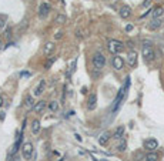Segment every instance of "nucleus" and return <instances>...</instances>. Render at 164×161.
Instances as JSON below:
<instances>
[{
    "instance_id": "15",
    "label": "nucleus",
    "mask_w": 164,
    "mask_h": 161,
    "mask_svg": "<svg viewBox=\"0 0 164 161\" xmlns=\"http://www.w3.org/2000/svg\"><path fill=\"white\" fill-rule=\"evenodd\" d=\"M40 129H41V126H40V120H37V118L32 120V133H33V134H34V135L39 134Z\"/></svg>"
},
{
    "instance_id": "27",
    "label": "nucleus",
    "mask_w": 164,
    "mask_h": 161,
    "mask_svg": "<svg viewBox=\"0 0 164 161\" xmlns=\"http://www.w3.org/2000/svg\"><path fill=\"white\" fill-rule=\"evenodd\" d=\"M54 60H56V57H52L49 61H47V63H46V69H50V67H52V64L54 63Z\"/></svg>"
},
{
    "instance_id": "26",
    "label": "nucleus",
    "mask_w": 164,
    "mask_h": 161,
    "mask_svg": "<svg viewBox=\"0 0 164 161\" xmlns=\"http://www.w3.org/2000/svg\"><path fill=\"white\" fill-rule=\"evenodd\" d=\"M126 148H127V144H126V141H123V143H120V144H118L117 150H118V151H126Z\"/></svg>"
},
{
    "instance_id": "6",
    "label": "nucleus",
    "mask_w": 164,
    "mask_h": 161,
    "mask_svg": "<svg viewBox=\"0 0 164 161\" xmlns=\"http://www.w3.org/2000/svg\"><path fill=\"white\" fill-rule=\"evenodd\" d=\"M96 106H97V96H96V93H90L87 98V109L92 111L96 109Z\"/></svg>"
},
{
    "instance_id": "25",
    "label": "nucleus",
    "mask_w": 164,
    "mask_h": 161,
    "mask_svg": "<svg viewBox=\"0 0 164 161\" xmlns=\"http://www.w3.org/2000/svg\"><path fill=\"white\" fill-rule=\"evenodd\" d=\"M76 64H77V60H73L72 61V66H70V71H69V76H72L74 70H76Z\"/></svg>"
},
{
    "instance_id": "30",
    "label": "nucleus",
    "mask_w": 164,
    "mask_h": 161,
    "mask_svg": "<svg viewBox=\"0 0 164 161\" xmlns=\"http://www.w3.org/2000/svg\"><path fill=\"white\" fill-rule=\"evenodd\" d=\"M60 39H63V33H61V32L56 34V40H60Z\"/></svg>"
},
{
    "instance_id": "8",
    "label": "nucleus",
    "mask_w": 164,
    "mask_h": 161,
    "mask_svg": "<svg viewBox=\"0 0 164 161\" xmlns=\"http://www.w3.org/2000/svg\"><path fill=\"white\" fill-rule=\"evenodd\" d=\"M144 148H147L148 151H154V150L158 148V141L154 140V138H148V140L144 141Z\"/></svg>"
},
{
    "instance_id": "35",
    "label": "nucleus",
    "mask_w": 164,
    "mask_h": 161,
    "mask_svg": "<svg viewBox=\"0 0 164 161\" xmlns=\"http://www.w3.org/2000/svg\"><path fill=\"white\" fill-rule=\"evenodd\" d=\"M1 107H3V98L0 97V109H1Z\"/></svg>"
},
{
    "instance_id": "32",
    "label": "nucleus",
    "mask_w": 164,
    "mask_h": 161,
    "mask_svg": "<svg viewBox=\"0 0 164 161\" xmlns=\"http://www.w3.org/2000/svg\"><path fill=\"white\" fill-rule=\"evenodd\" d=\"M131 30H133V26H131V24H129V26L126 27V32H131Z\"/></svg>"
},
{
    "instance_id": "31",
    "label": "nucleus",
    "mask_w": 164,
    "mask_h": 161,
    "mask_svg": "<svg viewBox=\"0 0 164 161\" xmlns=\"http://www.w3.org/2000/svg\"><path fill=\"white\" fill-rule=\"evenodd\" d=\"M126 44H127V47H130V49H133V47H134V46H133V41H130V40H129Z\"/></svg>"
},
{
    "instance_id": "13",
    "label": "nucleus",
    "mask_w": 164,
    "mask_h": 161,
    "mask_svg": "<svg viewBox=\"0 0 164 161\" xmlns=\"http://www.w3.org/2000/svg\"><path fill=\"white\" fill-rule=\"evenodd\" d=\"M53 52H54V43H53V41L44 43V46H43V53H44L46 56H50Z\"/></svg>"
},
{
    "instance_id": "28",
    "label": "nucleus",
    "mask_w": 164,
    "mask_h": 161,
    "mask_svg": "<svg viewBox=\"0 0 164 161\" xmlns=\"http://www.w3.org/2000/svg\"><path fill=\"white\" fill-rule=\"evenodd\" d=\"M76 37H77L79 40H81V37H83V36H81V32H80V30H76Z\"/></svg>"
},
{
    "instance_id": "12",
    "label": "nucleus",
    "mask_w": 164,
    "mask_h": 161,
    "mask_svg": "<svg viewBox=\"0 0 164 161\" xmlns=\"http://www.w3.org/2000/svg\"><path fill=\"white\" fill-rule=\"evenodd\" d=\"M163 26V20L161 19H153L148 23V29L150 30H157V29H160V27Z\"/></svg>"
},
{
    "instance_id": "33",
    "label": "nucleus",
    "mask_w": 164,
    "mask_h": 161,
    "mask_svg": "<svg viewBox=\"0 0 164 161\" xmlns=\"http://www.w3.org/2000/svg\"><path fill=\"white\" fill-rule=\"evenodd\" d=\"M6 37H7V39H10V37H12V34H10V29L6 32Z\"/></svg>"
},
{
    "instance_id": "4",
    "label": "nucleus",
    "mask_w": 164,
    "mask_h": 161,
    "mask_svg": "<svg viewBox=\"0 0 164 161\" xmlns=\"http://www.w3.org/2000/svg\"><path fill=\"white\" fill-rule=\"evenodd\" d=\"M141 53H143V57H144L146 61H153L154 57H156V53H154V50H153V47H151L150 44H144V46H143Z\"/></svg>"
},
{
    "instance_id": "17",
    "label": "nucleus",
    "mask_w": 164,
    "mask_h": 161,
    "mask_svg": "<svg viewBox=\"0 0 164 161\" xmlns=\"http://www.w3.org/2000/svg\"><path fill=\"white\" fill-rule=\"evenodd\" d=\"M151 14H153V17H154V19H160V17H163L164 9L161 6L154 7V9H153V12H151Z\"/></svg>"
},
{
    "instance_id": "2",
    "label": "nucleus",
    "mask_w": 164,
    "mask_h": 161,
    "mask_svg": "<svg viewBox=\"0 0 164 161\" xmlns=\"http://www.w3.org/2000/svg\"><path fill=\"white\" fill-rule=\"evenodd\" d=\"M107 47H109V52L113 53V54L116 56V54H118V53H121L124 50V43H121V41H118V40H110Z\"/></svg>"
},
{
    "instance_id": "19",
    "label": "nucleus",
    "mask_w": 164,
    "mask_h": 161,
    "mask_svg": "<svg viewBox=\"0 0 164 161\" xmlns=\"http://www.w3.org/2000/svg\"><path fill=\"white\" fill-rule=\"evenodd\" d=\"M110 140V133H104V134H101L98 137V144L100 145H106L107 143Z\"/></svg>"
},
{
    "instance_id": "9",
    "label": "nucleus",
    "mask_w": 164,
    "mask_h": 161,
    "mask_svg": "<svg viewBox=\"0 0 164 161\" xmlns=\"http://www.w3.org/2000/svg\"><path fill=\"white\" fill-rule=\"evenodd\" d=\"M127 63H129L130 67H134L137 64V52H134V50L129 52V54H127Z\"/></svg>"
},
{
    "instance_id": "11",
    "label": "nucleus",
    "mask_w": 164,
    "mask_h": 161,
    "mask_svg": "<svg viewBox=\"0 0 164 161\" xmlns=\"http://www.w3.org/2000/svg\"><path fill=\"white\" fill-rule=\"evenodd\" d=\"M46 89V80H40V83L37 84V87L34 89V96H41L43 94V91Z\"/></svg>"
},
{
    "instance_id": "7",
    "label": "nucleus",
    "mask_w": 164,
    "mask_h": 161,
    "mask_svg": "<svg viewBox=\"0 0 164 161\" xmlns=\"http://www.w3.org/2000/svg\"><path fill=\"white\" fill-rule=\"evenodd\" d=\"M113 67L116 69V70H123V67H124V60L123 57H120L118 54H116L114 57H113Z\"/></svg>"
},
{
    "instance_id": "18",
    "label": "nucleus",
    "mask_w": 164,
    "mask_h": 161,
    "mask_svg": "<svg viewBox=\"0 0 164 161\" xmlns=\"http://www.w3.org/2000/svg\"><path fill=\"white\" fill-rule=\"evenodd\" d=\"M21 140H23V137L20 135V138H17V140H16V143L13 144V147H12V150H10V155H14L17 151H19L20 144H21Z\"/></svg>"
},
{
    "instance_id": "34",
    "label": "nucleus",
    "mask_w": 164,
    "mask_h": 161,
    "mask_svg": "<svg viewBox=\"0 0 164 161\" xmlns=\"http://www.w3.org/2000/svg\"><path fill=\"white\" fill-rule=\"evenodd\" d=\"M0 120H4V113H0Z\"/></svg>"
},
{
    "instance_id": "20",
    "label": "nucleus",
    "mask_w": 164,
    "mask_h": 161,
    "mask_svg": "<svg viewBox=\"0 0 164 161\" xmlns=\"http://www.w3.org/2000/svg\"><path fill=\"white\" fill-rule=\"evenodd\" d=\"M34 98H33L32 96H27L26 98H24V106H26L27 109H33L34 107Z\"/></svg>"
},
{
    "instance_id": "3",
    "label": "nucleus",
    "mask_w": 164,
    "mask_h": 161,
    "mask_svg": "<svg viewBox=\"0 0 164 161\" xmlns=\"http://www.w3.org/2000/svg\"><path fill=\"white\" fill-rule=\"evenodd\" d=\"M21 154H23V158L24 160H30L34 154V147H33L32 143H24L23 147H21Z\"/></svg>"
},
{
    "instance_id": "5",
    "label": "nucleus",
    "mask_w": 164,
    "mask_h": 161,
    "mask_svg": "<svg viewBox=\"0 0 164 161\" xmlns=\"http://www.w3.org/2000/svg\"><path fill=\"white\" fill-rule=\"evenodd\" d=\"M50 10H52V9H50V4H49V3H46V1L41 3L39 6V17L40 19H46L47 16H49V13H50Z\"/></svg>"
},
{
    "instance_id": "10",
    "label": "nucleus",
    "mask_w": 164,
    "mask_h": 161,
    "mask_svg": "<svg viewBox=\"0 0 164 161\" xmlns=\"http://www.w3.org/2000/svg\"><path fill=\"white\" fill-rule=\"evenodd\" d=\"M46 106H47V103L44 101V100H40V101H37V103L34 104L33 111H34V113H37V114H40V113H43V111H44Z\"/></svg>"
},
{
    "instance_id": "21",
    "label": "nucleus",
    "mask_w": 164,
    "mask_h": 161,
    "mask_svg": "<svg viewBox=\"0 0 164 161\" xmlns=\"http://www.w3.org/2000/svg\"><path fill=\"white\" fill-rule=\"evenodd\" d=\"M66 21H67V16L66 14H57L56 19H54V23H57V24H64Z\"/></svg>"
},
{
    "instance_id": "23",
    "label": "nucleus",
    "mask_w": 164,
    "mask_h": 161,
    "mask_svg": "<svg viewBox=\"0 0 164 161\" xmlns=\"http://www.w3.org/2000/svg\"><path fill=\"white\" fill-rule=\"evenodd\" d=\"M146 161H158V155L156 153H153V151H150L148 154L146 155Z\"/></svg>"
},
{
    "instance_id": "22",
    "label": "nucleus",
    "mask_w": 164,
    "mask_h": 161,
    "mask_svg": "<svg viewBox=\"0 0 164 161\" xmlns=\"http://www.w3.org/2000/svg\"><path fill=\"white\" fill-rule=\"evenodd\" d=\"M49 109H50V111H53V113L59 111V101H56V100L50 101V103H49Z\"/></svg>"
},
{
    "instance_id": "24",
    "label": "nucleus",
    "mask_w": 164,
    "mask_h": 161,
    "mask_svg": "<svg viewBox=\"0 0 164 161\" xmlns=\"http://www.w3.org/2000/svg\"><path fill=\"white\" fill-rule=\"evenodd\" d=\"M6 23H7V16L0 14V29H3V27L6 26Z\"/></svg>"
},
{
    "instance_id": "1",
    "label": "nucleus",
    "mask_w": 164,
    "mask_h": 161,
    "mask_svg": "<svg viewBox=\"0 0 164 161\" xmlns=\"http://www.w3.org/2000/svg\"><path fill=\"white\" fill-rule=\"evenodd\" d=\"M92 64L96 70H101V69L106 66V56L100 52L94 53L93 57H92Z\"/></svg>"
},
{
    "instance_id": "36",
    "label": "nucleus",
    "mask_w": 164,
    "mask_h": 161,
    "mask_svg": "<svg viewBox=\"0 0 164 161\" xmlns=\"http://www.w3.org/2000/svg\"><path fill=\"white\" fill-rule=\"evenodd\" d=\"M104 161H106V160H104Z\"/></svg>"
},
{
    "instance_id": "14",
    "label": "nucleus",
    "mask_w": 164,
    "mask_h": 161,
    "mask_svg": "<svg viewBox=\"0 0 164 161\" xmlns=\"http://www.w3.org/2000/svg\"><path fill=\"white\" fill-rule=\"evenodd\" d=\"M118 14H120V17H121V19H129V17L131 16V9L129 6H123L121 9H120Z\"/></svg>"
},
{
    "instance_id": "16",
    "label": "nucleus",
    "mask_w": 164,
    "mask_h": 161,
    "mask_svg": "<svg viewBox=\"0 0 164 161\" xmlns=\"http://www.w3.org/2000/svg\"><path fill=\"white\" fill-rule=\"evenodd\" d=\"M124 126H118L116 131H114V134H113V138H116V140H120V138H123V135H124Z\"/></svg>"
},
{
    "instance_id": "29",
    "label": "nucleus",
    "mask_w": 164,
    "mask_h": 161,
    "mask_svg": "<svg viewBox=\"0 0 164 161\" xmlns=\"http://www.w3.org/2000/svg\"><path fill=\"white\" fill-rule=\"evenodd\" d=\"M150 3H151V0H144V1H143V6L148 7V6H150Z\"/></svg>"
}]
</instances>
